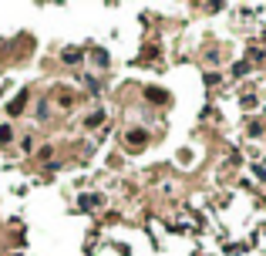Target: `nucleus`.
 <instances>
[{
	"mask_svg": "<svg viewBox=\"0 0 266 256\" xmlns=\"http://www.w3.org/2000/svg\"><path fill=\"white\" fill-rule=\"evenodd\" d=\"M145 98L152 101V105H165V101H168V95H165L162 88H145Z\"/></svg>",
	"mask_w": 266,
	"mask_h": 256,
	"instance_id": "obj_1",
	"label": "nucleus"
},
{
	"mask_svg": "<svg viewBox=\"0 0 266 256\" xmlns=\"http://www.w3.org/2000/svg\"><path fill=\"white\" fill-rule=\"evenodd\" d=\"M24 105H27V91H21V95L11 101V108H7V112H11V115H21V112H24Z\"/></svg>",
	"mask_w": 266,
	"mask_h": 256,
	"instance_id": "obj_2",
	"label": "nucleus"
},
{
	"mask_svg": "<svg viewBox=\"0 0 266 256\" xmlns=\"http://www.w3.org/2000/svg\"><path fill=\"white\" fill-rule=\"evenodd\" d=\"M145 138H148V135H145L142 128H132V132H128V145H145Z\"/></svg>",
	"mask_w": 266,
	"mask_h": 256,
	"instance_id": "obj_3",
	"label": "nucleus"
},
{
	"mask_svg": "<svg viewBox=\"0 0 266 256\" xmlns=\"http://www.w3.org/2000/svg\"><path fill=\"white\" fill-rule=\"evenodd\" d=\"M101 122H105V115H101V112H91L88 118H84V128H98Z\"/></svg>",
	"mask_w": 266,
	"mask_h": 256,
	"instance_id": "obj_4",
	"label": "nucleus"
},
{
	"mask_svg": "<svg viewBox=\"0 0 266 256\" xmlns=\"http://www.w3.org/2000/svg\"><path fill=\"white\" fill-rule=\"evenodd\" d=\"M11 138H14V132L7 128V125H0V142H11Z\"/></svg>",
	"mask_w": 266,
	"mask_h": 256,
	"instance_id": "obj_5",
	"label": "nucleus"
}]
</instances>
